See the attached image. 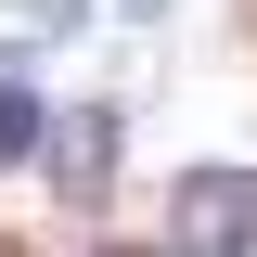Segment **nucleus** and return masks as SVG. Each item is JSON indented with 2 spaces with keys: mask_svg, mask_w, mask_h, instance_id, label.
Masks as SVG:
<instances>
[{
  "mask_svg": "<svg viewBox=\"0 0 257 257\" xmlns=\"http://www.w3.org/2000/svg\"><path fill=\"white\" fill-rule=\"evenodd\" d=\"M142 257H257V167H180L167 180V231Z\"/></svg>",
  "mask_w": 257,
  "mask_h": 257,
  "instance_id": "obj_1",
  "label": "nucleus"
},
{
  "mask_svg": "<svg viewBox=\"0 0 257 257\" xmlns=\"http://www.w3.org/2000/svg\"><path fill=\"white\" fill-rule=\"evenodd\" d=\"M39 167H52V193L90 219L103 193H116V167H128V103H64L52 142H39Z\"/></svg>",
  "mask_w": 257,
  "mask_h": 257,
  "instance_id": "obj_2",
  "label": "nucleus"
},
{
  "mask_svg": "<svg viewBox=\"0 0 257 257\" xmlns=\"http://www.w3.org/2000/svg\"><path fill=\"white\" fill-rule=\"evenodd\" d=\"M13 13H26L39 52H52V39H90V0H13Z\"/></svg>",
  "mask_w": 257,
  "mask_h": 257,
  "instance_id": "obj_3",
  "label": "nucleus"
},
{
  "mask_svg": "<svg viewBox=\"0 0 257 257\" xmlns=\"http://www.w3.org/2000/svg\"><path fill=\"white\" fill-rule=\"evenodd\" d=\"M116 13H128V26H142V39H155V26H167V13H180V0H116Z\"/></svg>",
  "mask_w": 257,
  "mask_h": 257,
  "instance_id": "obj_4",
  "label": "nucleus"
}]
</instances>
